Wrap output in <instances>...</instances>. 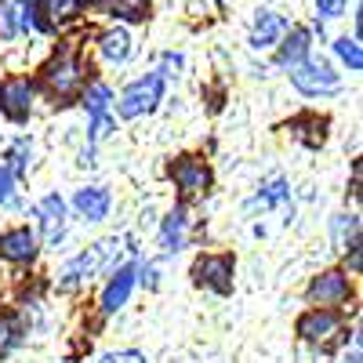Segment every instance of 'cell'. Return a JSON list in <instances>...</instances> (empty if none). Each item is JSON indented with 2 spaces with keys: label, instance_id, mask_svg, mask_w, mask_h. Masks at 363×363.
<instances>
[{
  "label": "cell",
  "instance_id": "27",
  "mask_svg": "<svg viewBox=\"0 0 363 363\" xmlns=\"http://www.w3.org/2000/svg\"><path fill=\"white\" fill-rule=\"evenodd\" d=\"M0 33H4V37H15V18H11V8H0Z\"/></svg>",
  "mask_w": 363,
  "mask_h": 363
},
{
  "label": "cell",
  "instance_id": "14",
  "mask_svg": "<svg viewBox=\"0 0 363 363\" xmlns=\"http://www.w3.org/2000/svg\"><path fill=\"white\" fill-rule=\"evenodd\" d=\"M284 18L277 15V11H258V18H255V29H251V44L255 48H272L280 37H284Z\"/></svg>",
  "mask_w": 363,
  "mask_h": 363
},
{
  "label": "cell",
  "instance_id": "1",
  "mask_svg": "<svg viewBox=\"0 0 363 363\" xmlns=\"http://www.w3.org/2000/svg\"><path fill=\"white\" fill-rule=\"evenodd\" d=\"M160 99H164V77L160 73H149V77L135 80L124 95H120V116L135 120L142 113H153Z\"/></svg>",
  "mask_w": 363,
  "mask_h": 363
},
{
  "label": "cell",
  "instance_id": "24",
  "mask_svg": "<svg viewBox=\"0 0 363 363\" xmlns=\"http://www.w3.org/2000/svg\"><path fill=\"white\" fill-rule=\"evenodd\" d=\"M99 363H145V356L135 352V349H128V352H106Z\"/></svg>",
  "mask_w": 363,
  "mask_h": 363
},
{
  "label": "cell",
  "instance_id": "22",
  "mask_svg": "<svg viewBox=\"0 0 363 363\" xmlns=\"http://www.w3.org/2000/svg\"><path fill=\"white\" fill-rule=\"evenodd\" d=\"M335 51H338V58L352 69V73H359L363 69V51H359V40H349V37H342V40H335Z\"/></svg>",
  "mask_w": 363,
  "mask_h": 363
},
{
  "label": "cell",
  "instance_id": "20",
  "mask_svg": "<svg viewBox=\"0 0 363 363\" xmlns=\"http://www.w3.org/2000/svg\"><path fill=\"white\" fill-rule=\"evenodd\" d=\"M109 102H113V91H109L106 84H91V87H87L84 106H87V113H91V116H106Z\"/></svg>",
  "mask_w": 363,
  "mask_h": 363
},
{
  "label": "cell",
  "instance_id": "6",
  "mask_svg": "<svg viewBox=\"0 0 363 363\" xmlns=\"http://www.w3.org/2000/svg\"><path fill=\"white\" fill-rule=\"evenodd\" d=\"M309 298L316 301V306H342V301L349 298L345 272H323V277H316L309 284Z\"/></svg>",
  "mask_w": 363,
  "mask_h": 363
},
{
  "label": "cell",
  "instance_id": "3",
  "mask_svg": "<svg viewBox=\"0 0 363 363\" xmlns=\"http://www.w3.org/2000/svg\"><path fill=\"white\" fill-rule=\"evenodd\" d=\"M193 277H196V284H207L211 291L229 294V291H233V262H229L225 255L200 258V262L193 265Z\"/></svg>",
  "mask_w": 363,
  "mask_h": 363
},
{
  "label": "cell",
  "instance_id": "25",
  "mask_svg": "<svg viewBox=\"0 0 363 363\" xmlns=\"http://www.w3.org/2000/svg\"><path fill=\"white\" fill-rule=\"evenodd\" d=\"M316 11H320L323 18H338V15L345 11V0H316Z\"/></svg>",
  "mask_w": 363,
  "mask_h": 363
},
{
  "label": "cell",
  "instance_id": "5",
  "mask_svg": "<svg viewBox=\"0 0 363 363\" xmlns=\"http://www.w3.org/2000/svg\"><path fill=\"white\" fill-rule=\"evenodd\" d=\"M298 335L306 338V342H330L338 335V316L330 313V309H313V313H306L298 320Z\"/></svg>",
  "mask_w": 363,
  "mask_h": 363
},
{
  "label": "cell",
  "instance_id": "4",
  "mask_svg": "<svg viewBox=\"0 0 363 363\" xmlns=\"http://www.w3.org/2000/svg\"><path fill=\"white\" fill-rule=\"evenodd\" d=\"M113 247H116V240H106V244L91 247L87 255L73 258V262H69V265L62 269V287H77V284H80V280H87V277H91V272H95V269H102Z\"/></svg>",
  "mask_w": 363,
  "mask_h": 363
},
{
  "label": "cell",
  "instance_id": "29",
  "mask_svg": "<svg viewBox=\"0 0 363 363\" xmlns=\"http://www.w3.org/2000/svg\"><path fill=\"white\" fill-rule=\"evenodd\" d=\"M142 280H145L149 287H157V269H153V265H145V272H142Z\"/></svg>",
  "mask_w": 363,
  "mask_h": 363
},
{
  "label": "cell",
  "instance_id": "2",
  "mask_svg": "<svg viewBox=\"0 0 363 363\" xmlns=\"http://www.w3.org/2000/svg\"><path fill=\"white\" fill-rule=\"evenodd\" d=\"M291 80L301 95H330V91H338V73L323 62H309V58L291 66Z\"/></svg>",
  "mask_w": 363,
  "mask_h": 363
},
{
  "label": "cell",
  "instance_id": "15",
  "mask_svg": "<svg viewBox=\"0 0 363 363\" xmlns=\"http://www.w3.org/2000/svg\"><path fill=\"white\" fill-rule=\"evenodd\" d=\"M160 244H164V251H178L182 244H186V211L182 207L167 215V222L160 229Z\"/></svg>",
  "mask_w": 363,
  "mask_h": 363
},
{
  "label": "cell",
  "instance_id": "19",
  "mask_svg": "<svg viewBox=\"0 0 363 363\" xmlns=\"http://www.w3.org/2000/svg\"><path fill=\"white\" fill-rule=\"evenodd\" d=\"M306 55H309V33L306 29H294V33L284 40V48H280V66H294Z\"/></svg>",
  "mask_w": 363,
  "mask_h": 363
},
{
  "label": "cell",
  "instance_id": "21",
  "mask_svg": "<svg viewBox=\"0 0 363 363\" xmlns=\"http://www.w3.org/2000/svg\"><path fill=\"white\" fill-rule=\"evenodd\" d=\"M359 240V222H356V215H338L335 218V244L338 247H349V244H356Z\"/></svg>",
  "mask_w": 363,
  "mask_h": 363
},
{
  "label": "cell",
  "instance_id": "7",
  "mask_svg": "<svg viewBox=\"0 0 363 363\" xmlns=\"http://www.w3.org/2000/svg\"><path fill=\"white\" fill-rule=\"evenodd\" d=\"M0 109L11 120H26L29 109H33V87H29V80H8L0 87Z\"/></svg>",
  "mask_w": 363,
  "mask_h": 363
},
{
  "label": "cell",
  "instance_id": "16",
  "mask_svg": "<svg viewBox=\"0 0 363 363\" xmlns=\"http://www.w3.org/2000/svg\"><path fill=\"white\" fill-rule=\"evenodd\" d=\"M128 55H131V37L124 29H109L102 37V58L106 62H128Z\"/></svg>",
  "mask_w": 363,
  "mask_h": 363
},
{
  "label": "cell",
  "instance_id": "8",
  "mask_svg": "<svg viewBox=\"0 0 363 363\" xmlns=\"http://www.w3.org/2000/svg\"><path fill=\"white\" fill-rule=\"evenodd\" d=\"M44 77H48V84L58 91V95H69V91L80 84V66H77L73 55H58L55 62H48Z\"/></svg>",
  "mask_w": 363,
  "mask_h": 363
},
{
  "label": "cell",
  "instance_id": "23",
  "mask_svg": "<svg viewBox=\"0 0 363 363\" xmlns=\"http://www.w3.org/2000/svg\"><path fill=\"white\" fill-rule=\"evenodd\" d=\"M18 342V323L15 320H0V349H8Z\"/></svg>",
  "mask_w": 363,
  "mask_h": 363
},
{
  "label": "cell",
  "instance_id": "12",
  "mask_svg": "<svg viewBox=\"0 0 363 363\" xmlns=\"http://www.w3.org/2000/svg\"><path fill=\"white\" fill-rule=\"evenodd\" d=\"M109 193L106 189H99V186H91V189H80L77 196H73V207L80 211V215L87 218V222H102L106 215H109Z\"/></svg>",
  "mask_w": 363,
  "mask_h": 363
},
{
  "label": "cell",
  "instance_id": "13",
  "mask_svg": "<svg viewBox=\"0 0 363 363\" xmlns=\"http://www.w3.org/2000/svg\"><path fill=\"white\" fill-rule=\"evenodd\" d=\"M131 287H135V269H120L116 277L109 280L106 294H102V309H106V313L124 309V306H128V298H131Z\"/></svg>",
  "mask_w": 363,
  "mask_h": 363
},
{
  "label": "cell",
  "instance_id": "30",
  "mask_svg": "<svg viewBox=\"0 0 363 363\" xmlns=\"http://www.w3.org/2000/svg\"><path fill=\"white\" fill-rule=\"evenodd\" d=\"M342 363H359V345H356V349H352V356H345Z\"/></svg>",
  "mask_w": 363,
  "mask_h": 363
},
{
  "label": "cell",
  "instance_id": "26",
  "mask_svg": "<svg viewBox=\"0 0 363 363\" xmlns=\"http://www.w3.org/2000/svg\"><path fill=\"white\" fill-rule=\"evenodd\" d=\"M280 200H287V182H272V186L265 189V196H262V203H280Z\"/></svg>",
  "mask_w": 363,
  "mask_h": 363
},
{
  "label": "cell",
  "instance_id": "10",
  "mask_svg": "<svg viewBox=\"0 0 363 363\" xmlns=\"http://www.w3.org/2000/svg\"><path fill=\"white\" fill-rule=\"evenodd\" d=\"M37 218H40V233L48 244H55L58 236H62V225H66V203L58 196H44L37 203Z\"/></svg>",
  "mask_w": 363,
  "mask_h": 363
},
{
  "label": "cell",
  "instance_id": "9",
  "mask_svg": "<svg viewBox=\"0 0 363 363\" xmlns=\"http://www.w3.org/2000/svg\"><path fill=\"white\" fill-rule=\"evenodd\" d=\"M171 178L178 182V189H182V193H200V189H207L211 171L203 167V160L186 157V160H178V164L171 167Z\"/></svg>",
  "mask_w": 363,
  "mask_h": 363
},
{
  "label": "cell",
  "instance_id": "18",
  "mask_svg": "<svg viewBox=\"0 0 363 363\" xmlns=\"http://www.w3.org/2000/svg\"><path fill=\"white\" fill-rule=\"evenodd\" d=\"M99 4L116 15V18H128V22H142L149 11V0H99Z\"/></svg>",
  "mask_w": 363,
  "mask_h": 363
},
{
  "label": "cell",
  "instance_id": "17",
  "mask_svg": "<svg viewBox=\"0 0 363 363\" xmlns=\"http://www.w3.org/2000/svg\"><path fill=\"white\" fill-rule=\"evenodd\" d=\"M40 8L48 15V26H66L80 15V0H40Z\"/></svg>",
  "mask_w": 363,
  "mask_h": 363
},
{
  "label": "cell",
  "instance_id": "11",
  "mask_svg": "<svg viewBox=\"0 0 363 363\" xmlns=\"http://www.w3.org/2000/svg\"><path fill=\"white\" fill-rule=\"evenodd\" d=\"M0 255L11 258V262H33L37 255V236L29 229H11L0 236Z\"/></svg>",
  "mask_w": 363,
  "mask_h": 363
},
{
  "label": "cell",
  "instance_id": "28",
  "mask_svg": "<svg viewBox=\"0 0 363 363\" xmlns=\"http://www.w3.org/2000/svg\"><path fill=\"white\" fill-rule=\"evenodd\" d=\"M11 200V174L0 167V203H8Z\"/></svg>",
  "mask_w": 363,
  "mask_h": 363
}]
</instances>
